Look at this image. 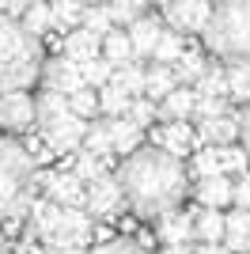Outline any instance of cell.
Returning <instances> with one entry per match:
<instances>
[{"label": "cell", "instance_id": "cell-1", "mask_svg": "<svg viewBox=\"0 0 250 254\" xmlns=\"http://www.w3.org/2000/svg\"><path fill=\"white\" fill-rule=\"evenodd\" d=\"M118 179L129 197V209H136L140 216H156V220L175 212L189 190V171L182 167V159H175L163 148H140L136 156H129Z\"/></svg>", "mask_w": 250, "mask_h": 254}, {"label": "cell", "instance_id": "cell-2", "mask_svg": "<svg viewBox=\"0 0 250 254\" xmlns=\"http://www.w3.org/2000/svg\"><path fill=\"white\" fill-rule=\"evenodd\" d=\"M46 68L42 42L34 38L19 19L0 11V91H27Z\"/></svg>", "mask_w": 250, "mask_h": 254}, {"label": "cell", "instance_id": "cell-3", "mask_svg": "<svg viewBox=\"0 0 250 254\" xmlns=\"http://www.w3.org/2000/svg\"><path fill=\"white\" fill-rule=\"evenodd\" d=\"M34 193V156L19 137L0 140V220H19Z\"/></svg>", "mask_w": 250, "mask_h": 254}, {"label": "cell", "instance_id": "cell-4", "mask_svg": "<svg viewBox=\"0 0 250 254\" xmlns=\"http://www.w3.org/2000/svg\"><path fill=\"white\" fill-rule=\"evenodd\" d=\"M31 224H34V232L42 235L46 251H83L95 235V224H91V212L87 209H80V205L64 209V205L50 201V197L34 201Z\"/></svg>", "mask_w": 250, "mask_h": 254}, {"label": "cell", "instance_id": "cell-5", "mask_svg": "<svg viewBox=\"0 0 250 254\" xmlns=\"http://www.w3.org/2000/svg\"><path fill=\"white\" fill-rule=\"evenodd\" d=\"M205 46L228 61H250V0H224L212 11Z\"/></svg>", "mask_w": 250, "mask_h": 254}, {"label": "cell", "instance_id": "cell-6", "mask_svg": "<svg viewBox=\"0 0 250 254\" xmlns=\"http://www.w3.org/2000/svg\"><path fill=\"white\" fill-rule=\"evenodd\" d=\"M125 205H129V197H125L118 175H103L99 182L87 186V201H83V209L91 212V220H114V216L125 212Z\"/></svg>", "mask_w": 250, "mask_h": 254}, {"label": "cell", "instance_id": "cell-7", "mask_svg": "<svg viewBox=\"0 0 250 254\" xmlns=\"http://www.w3.org/2000/svg\"><path fill=\"white\" fill-rule=\"evenodd\" d=\"M34 126H38V99H31L27 91L0 95V129L23 137V133H31Z\"/></svg>", "mask_w": 250, "mask_h": 254}, {"label": "cell", "instance_id": "cell-8", "mask_svg": "<svg viewBox=\"0 0 250 254\" xmlns=\"http://www.w3.org/2000/svg\"><path fill=\"white\" fill-rule=\"evenodd\" d=\"M212 4H205V0H175V4H163V19L171 23V31L178 34H193L208 31V23H212Z\"/></svg>", "mask_w": 250, "mask_h": 254}, {"label": "cell", "instance_id": "cell-9", "mask_svg": "<svg viewBox=\"0 0 250 254\" xmlns=\"http://www.w3.org/2000/svg\"><path fill=\"white\" fill-rule=\"evenodd\" d=\"M87 133H91V126H87L80 114H72V110L64 118H57V122H50V126H42V140H46V148H53V152L83 148Z\"/></svg>", "mask_w": 250, "mask_h": 254}, {"label": "cell", "instance_id": "cell-10", "mask_svg": "<svg viewBox=\"0 0 250 254\" xmlns=\"http://www.w3.org/2000/svg\"><path fill=\"white\" fill-rule=\"evenodd\" d=\"M42 80H46V91H57V95H64V99L80 95L83 87H87L83 68L76 61H68V57H50L46 68H42Z\"/></svg>", "mask_w": 250, "mask_h": 254}, {"label": "cell", "instance_id": "cell-11", "mask_svg": "<svg viewBox=\"0 0 250 254\" xmlns=\"http://www.w3.org/2000/svg\"><path fill=\"white\" fill-rule=\"evenodd\" d=\"M156 235L159 243H163V251H171V247H186L189 239H197V220H193V212H167V216H159L156 220Z\"/></svg>", "mask_w": 250, "mask_h": 254}, {"label": "cell", "instance_id": "cell-12", "mask_svg": "<svg viewBox=\"0 0 250 254\" xmlns=\"http://www.w3.org/2000/svg\"><path fill=\"white\" fill-rule=\"evenodd\" d=\"M42 186H46V197L64 205V209H76L80 201H87V186L76 179L72 171H53V175L42 179Z\"/></svg>", "mask_w": 250, "mask_h": 254}, {"label": "cell", "instance_id": "cell-13", "mask_svg": "<svg viewBox=\"0 0 250 254\" xmlns=\"http://www.w3.org/2000/svg\"><path fill=\"white\" fill-rule=\"evenodd\" d=\"M163 19H159V15H140V19L133 23V27H129V38H133V50H136V57H140V61H152V57H156V46H159V38H163Z\"/></svg>", "mask_w": 250, "mask_h": 254}, {"label": "cell", "instance_id": "cell-14", "mask_svg": "<svg viewBox=\"0 0 250 254\" xmlns=\"http://www.w3.org/2000/svg\"><path fill=\"white\" fill-rule=\"evenodd\" d=\"M64 57L68 61H76L83 68V64H91L103 57V38H95L87 27H76L72 34H64Z\"/></svg>", "mask_w": 250, "mask_h": 254}, {"label": "cell", "instance_id": "cell-15", "mask_svg": "<svg viewBox=\"0 0 250 254\" xmlns=\"http://www.w3.org/2000/svg\"><path fill=\"white\" fill-rule=\"evenodd\" d=\"M106 129H110V140H114V152L118 156H136L140 148V126L133 118H106Z\"/></svg>", "mask_w": 250, "mask_h": 254}, {"label": "cell", "instance_id": "cell-16", "mask_svg": "<svg viewBox=\"0 0 250 254\" xmlns=\"http://www.w3.org/2000/svg\"><path fill=\"white\" fill-rule=\"evenodd\" d=\"M193 110H197V95H193L189 87H178L175 95H167L163 103H159V122H163V126H171V122H186Z\"/></svg>", "mask_w": 250, "mask_h": 254}, {"label": "cell", "instance_id": "cell-17", "mask_svg": "<svg viewBox=\"0 0 250 254\" xmlns=\"http://www.w3.org/2000/svg\"><path fill=\"white\" fill-rule=\"evenodd\" d=\"M193 193H197V201L205 205V209H220V205L235 201V182L224 175V179H205L193 186Z\"/></svg>", "mask_w": 250, "mask_h": 254}, {"label": "cell", "instance_id": "cell-18", "mask_svg": "<svg viewBox=\"0 0 250 254\" xmlns=\"http://www.w3.org/2000/svg\"><path fill=\"white\" fill-rule=\"evenodd\" d=\"M189 144H193V133H189L186 122H171V126H159V144L156 148L171 152L175 159H182L189 152Z\"/></svg>", "mask_w": 250, "mask_h": 254}, {"label": "cell", "instance_id": "cell-19", "mask_svg": "<svg viewBox=\"0 0 250 254\" xmlns=\"http://www.w3.org/2000/svg\"><path fill=\"white\" fill-rule=\"evenodd\" d=\"M103 57L114 64V68L136 64V50H133V38H129V31H122V27H118V31L103 42Z\"/></svg>", "mask_w": 250, "mask_h": 254}, {"label": "cell", "instance_id": "cell-20", "mask_svg": "<svg viewBox=\"0 0 250 254\" xmlns=\"http://www.w3.org/2000/svg\"><path fill=\"white\" fill-rule=\"evenodd\" d=\"M193 95L197 99H231V87H228V68L220 64H208V72L193 84Z\"/></svg>", "mask_w": 250, "mask_h": 254}, {"label": "cell", "instance_id": "cell-21", "mask_svg": "<svg viewBox=\"0 0 250 254\" xmlns=\"http://www.w3.org/2000/svg\"><path fill=\"white\" fill-rule=\"evenodd\" d=\"M178 87H182V84H178L175 68H163V64H152V68H148V95H144V99L163 103L167 95H175Z\"/></svg>", "mask_w": 250, "mask_h": 254}, {"label": "cell", "instance_id": "cell-22", "mask_svg": "<svg viewBox=\"0 0 250 254\" xmlns=\"http://www.w3.org/2000/svg\"><path fill=\"white\" fill-rule=\"evenodd\" d=\"M193 220H197V239L201 243H224V235H228V216H220L216 209H197Z\"/></svg>", "mask_w": 250, "mask_h": 254}, {"label": "cell", "instance_id": "cell-23", "mask_svg": "<svg viewBox=\"0 0 250 254\" xmlns=\"http://www.w3.org/2000/svg\"><path fill=\"white\" fill-rule=\"evenodd\" d=\"M72 175L83 182V186H91V182H99L106 175V159L95 156V152H87V148H80L76 159H72Z\"/></svg>", "mask_w": 250, "mask_h": 254}, {"label": "cell", "instance_id": "cell-24", "mask_svg": "<svg viewBox=\"0 0 250 254\" xmlns=\"http://www.w3.org/2000/svg\"><path fill=\"white\" fill-rule=\"evenodd\" d=\"M224 243H228V251H250V212L235 209L228 216V235H224Z\"/></svg>", "mask_w": 250, "mask_h": 254}, {"label": "cell", "instance_id": "cell-25", "mask_svg": "<svg viewBox=\"0 0 250 254\" xmlns=\"http://www.w3.org/2000/svg\"><path fill=\"white\" fill-rule=\"evenodd\" d=\"M114 84L122 87L129 99H144L148 95V68H140V64H125V68H118Z\"/></svg>", "mask_w": 250, "mask_h": 254}, {"label": "cell", "instance_id": "cell-26", "mask_svg": "<svg viewBox=\"0 0 250 254\" xmlns=\"http://www.w3.org/2000/svg\"><path fill=\"white\" fill-rule=\"evenodd\" d=\"M182 53H186V38H182L178 31H163V38H159L156 57H152V61L163 64V68H175V64L182 61Z\"/></svg>", "mask_w": 250, "mask_h": 254}, {"label": "cell", "instance_id": "cell-27", "mask_svg": "<svg viewBox=\"0 0 250 254\" xmlns=\"http://www.w3.org/2000/svg\"><path fill=\"white\" fill-rule=\"evenodd\" d=\"M189 175H193L197 182H205V179H224V163H220V152H216V148H201V152H193Z\"/></svg>", "mask_w": 250, "mask_h": 254}, {"label": "cell", "instance_id": "cell-28", "mask_svg": "<svg viewBox=\"0 0 250 254\" xmlns=\"http://www.w3.org/2000/svg\"><path fill=\"white\" fill-rule=\"evenodd\" d=\"M228 87H231V99L235 103H247L250 106V61H228Z\"/></svg>", "mask_w": 250, "mask_h": 254}, {"label": "cell", "instance_id": "cell-29", "mask_svg": "<svg viewBox=\"0 0 250 254\" xmlns=\"http://www.w3.org/2000/svg\"><path fill=\"white\" fill-rule=\"evenodd\" d=\"M72 110V103L64 95H57V91H42L38 95V129L50 126V122H57V118H64Z\"/></svg>", "mask_w": 250, "mask_h": 254}, {"label": "cell", "instance_id": "cell-30", "mask_svg": "<svg viewBox=\"0 0 250 254\" xmlns=\"http://www.w3.org/2000/svg\"><path fill=\"white\" fill-rule=\"evenodd\" d=\"M99 106H103L106 118H129V106H133V99L125 95L118 84H106L103 91H99Z\"/></svg>", "mask_w": 250, "mask_h": 254}, {"label": "cell", "instance_id": "cell-31", "mask_svg": "<svg viewBox=\"0 0 250 254\" xmlns=\"http://www.w3.org/2000/svg\"><path fill=\"white\" fill-rule=\"evenodd\" d=\"M205 72H208V64H205V57H201V50H186V53H182V61L175 64L178 84H197Z\"/></svg>", "mask_w": 250, "mask_h": 254}, {"label": "cell", "instance_id": "cell-32", "mask_svg": "<svg viewBox=\"0 0 250 254\" xmlns=\"http://www.w3.org/2000/svg\"><path fill=\"white\" fill-rule=\"evenodd\" d=\"M19 23L34 34V38H38L46 27H57V19H53V4H31V8H27V15H23Z\"/></svg>", "mask_w": 250, "mask_h": 254}, {"label": "cell", "instance_id": "cell-33", "mask_svg": "<svg viewBox=\"0 0 250 254\" xmlns=\"http://www.w3.org/2000/svg\"><path fill=\"white\" fill-rule=\"evenodd\" d=\"M83 148H87V152H95V156H103V159H106V156H114V140H110L106 118L91 126V133H87V140H83Z\"/></svg>", "mask_w": 250, "mask_h": 254}, {"label": "cell", "instance_id": "cell-34", "mask_svg": "<svg viewBox=\"0 0 250 254\" xmlns=\"http://www.w3.org/2000/svg\"><path fill=\"white\" fill-rule=\"evenodd\" d=\"M83 27H87L95 38H103V42L118 31L114 19H110V11H106V4H103V8H87V15H83Z\"/></svg>", "mask_w": 250, "mask_h": 254}, {"label": "cell", "instance_id": "cell-35", "mask_svg": "<svg viewBox=\"0 0 250 254\" xmlns=\"http://www.w3.org/2000/svg\"><path fill=\"white\" fill-rule=\"evenodd\" d=\"M68 103H72V114H80L83 122H91V118L103 110V106H99V91H91V87H83L80 95H72Z\"/></svg>", "mask_w": 250, "mask_h": 254}, {"label": "cell", "instance_id": "cell-36", "mask_svg": "<svg viewBox=\"0 0 250 254\" xmlns=\"http://www.w3.org/2000/svg\"><path fill=\"white\" fill-rule=\"evenodd\" d=\"M129 118H133L140 129L152 126V122H159V103H152V99H133V106H129Z\"/></svg>", "mask_w": 250, "mask_h": 254}, {"label": "cell", "instance_id": "cell-37", "mask_svg": "<svg viewBox=\"0 0 250 254\" xmlns=\"http://www.w3.org/2000/svg\"><path fill=\"white\" fill-rule=\"evenodd\" d=\"M231 114L228 99H197V110H193V118L197 122H216V118Z\"/></svg>", "mask_w": 250, "mask_h": 254}, {"label": "cell", "instance_id": "cell-38", "mask_svg": "<svg viewBox=\"0 0 250 254\" xmlns=\"http://www.w3.org/2000/svg\"><path fill=\"white\" fill-rule=\"evenodd\" d=\"M95 254H148L140 243H133V239H110V243H103Z\"/></svg>", "mask_w": 250, "mask_h": 254}, {"label": "cell", "instance_id": "cell-39", "mask_svg": "<svg viewBox=\"0 0 250 254\" xmlns=\"http://www.w3.org/2000/svg\"><path fill=\"white\" fill-rule=\"evenodd\" d=\"M235 209L250 212V171L235 179Z\"/></svg>", "mask_w": 250, "mask_h": 254}, {"label": "cell", "instance_id": "cell-40", "mask_svg": "<svg viewBox=\"0 0 250 254\" xmlns=\"http://www.w3.org/2000/svg\"><path fill=\"white\" fill-rule=\"evenodd\" d=\"M243 152L250 156V106L243 110Z\"/></svg>", "mask_w": 250, "mask_h": 254}, {"label": "cell", "instance_id": "cell-41", "mask_svg": "<svg viewBox=\"0 0 250 254\" xmlns=\"http://www.w3.org/2000/svg\"><path fill=\"white\" fill-rule=\"evenodd\" d=\"M193 254H231V251H228L224 243H201V247H197Z\"/></svg>", "mask_w": 250, "mask_h": 254}, {"label": "cell", "instance_id": "cell-42", "mask_svg": "<svg viewBox=\"0 0 250 254\" xmlns=\"http://www.w3.org/2000/svg\"><path fill=\"white\" fill-rule=\"evenodd\" d=\"M0 254H11V243L4 239V232H0Z\"/></svg>", "mask_w": 250, "mask_h": 254}, {"label": "cell", "instance_id": "cell-43", "mask_svg": "<svg viewBox=\"0 0 250 254\" xmlns=\"http://www.w3.org/2000/svg\"><path fill=\"white\" fill-rule=\"evenodd\" d=\"M163 254H193L189 247H171V251H163Z\"/></svg>", "mask_w": 250, "mask_h": 254}, {"label": "cell", "instance_id": "cell-44", "mask_svg": "<svg viewBox=\"0 0 250 254\" xmlns=\"http://www.w3.org/2000/svg\"><path fill=\"white\" fill-rule=\"evenodd\" d=\"M46 254H87V251H46Z\"/></svg>", "mask_w": 250, "mask_h": 254}]
</instances>
